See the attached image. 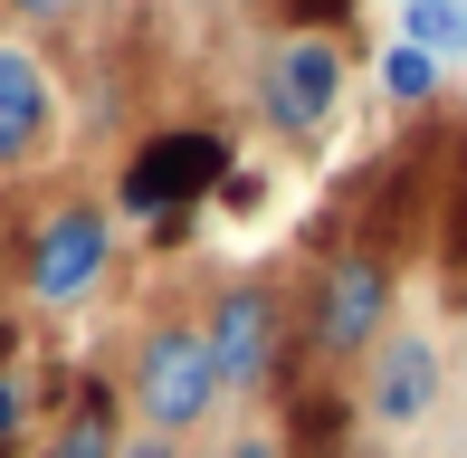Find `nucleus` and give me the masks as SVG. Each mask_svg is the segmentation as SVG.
I'll list each match as a JSON object with an SVG mask.
<instances>
[{
	"instance_id": "15",
	"label": "nucleus",
	"mask_w": 467,
	"mask_h": 458,
	"mask_svg": "<svg viewBox=\"0 0 467 458\" xmlns=\"http://www.w3.org/2000/svg\"><path fill=\"white\" fill-rule=\"evenodd\" d=\"M0 10H10V19H29V29H48V19H67L77 0H0Z\"/></svg>"
},
{
	"instance_id": "4",
	"label": "nucleus",
	"mask_w": 467,
	"mask_h": 458,
	"mask_svg": "<svg viewBox=\"0 0 467 458\" xmlns=\"http://www.w3.org/2000/svg\"><path fill=\"white\" fill-rule=\"evenodd\" d=\"M105 267H115V211L105 201H57L29 229V306H48V316H77L105 286Z\"/></svg>"
},
{
	"instance_id": "7",
	"label": "nucleus",
	"mask_w": 467,
	"mask_h": 458,
	"mask_svg": "<svg viewBox=\"0 0 467 458\" xmlns=\"http://www.w3.org/2000/svg\"><path fill=\"white\" fill-rule=\"evenodd\" d=\"M439 411V344L430 335H381L363 353V421L381 430H410Z\"/></svg>"
},
{
	"instance_id": "6",
	"label": "nucleus",
	"mask_w": 467,
	"mask_h": 458,
	"mask_svg": "<svg viewBox=\"0 0 467 458\" xmlns=\"http://www.w3.org/2000/svg\"><path fill=\"white\" fill-rule=\"evenodd\" d=\"M258 106L267 124H277L286 143H315L334 124V106H344V48H334V29H286L277 57H267L258 77Z\"/></svg>"
},
{
	"instance_id": "8",
	"label": "nucleus",
	"mask_w": 467,
	"mask_h": 458,
	"mask_svg": "<svg viewBox=\"0 0 467 458\" xmlns=\"http://www.w3.org/2000/svg\"><path fill=\"white\" fill-rule=\"evenodd\" d=\"M57 134V87L48 68H38L29 38H0V172H19V162H38Z\"/></svg>"
},
{
	"instance_id": "11",
	"label": "nucleus",
	"mask_w": 467,
	"mask_h": 458,
	"mask_svg": "<svg viewBox=\"0 0 467 458\" xmlns=\"http://www.w3.org/2000/svg\"><path fill=\"white\" fill-rule=\"evenodd\" d=\"M400 38H420V48H467V0H410V29Z\"/></svg>"
},
{
	"instance_id": "1",
	"label": "nucleus",
	"mask_w": 467,
	"mask_h": 458,
	"mask_svg": "<svg viewBox=\"0 0 467 458\" xmlns=\"http://www.w3.org/2000/svg\"><path fill=\"white\" fill-rule=\"evenodd\" d=\"M381 335H391V248H381V239H344L334 258H315L306 353H315V363H363Z\"/></svg>"
},
{
	"instance_id": "16",
	"label": "nucleus",
	"mask_w": 467,
	"mask_h": 458,
	"mask_svg": "<svg viewBox=\"0 0 467 458\" xmlns=\"http://www.w3.org/2000/svg\"><path fill=\"white\" fill-rule=\"evenodd\" d=\"M124 458H182V449L162 440V430H143V440H124Z\"/></svg>"
},
{
	"instance_id": "2",
	"label": "nucleus",
	"mask_w": 467,
	"mask_h": 458,
	"mask_svg": "<svg viewBox=\"0 0 467 458\" xmlns=\"http://www.w3.org/2000/svg\"><path fill=\"white\" fill-rule=\"evenodd\" d=\"M220 182H229V134L162 124V134L134 143V162H124V182H115V211L143 220V229H182L201 201H220Z\"/></svg>"
},
{
	"instance_id": "5",
	"label": "nucleus",
	"mask_w": 467,
	"mask_h": 458,
	"mask_svg": "<svg viewBox=\"0 0 467 458\" xmlns=\"http://www.w3.org/2000/svg\"><path fill=\"white\" fill-rule=\"evenodd\" d=\"M201 344H210V363H220V391L277 382V363H286V306H277V286L229 277L220 297H210V316H201Z\"/></svg>"
},
{
	"instance_id": "12",
	"label": "nucleus",
	"mask_w": 467,
	"mask_h": 458,
	"mask_svg": "<svg viewBox=\"0 0 467 458\" xmlns=\"http://www.w3.org/2000/svg\"><path fill=\"white\" fill-rule=\"evenodd\" d=\"M19 440H29V382L0 372V458H19Z\"/></svg>"
},
{
	"instance_id": "14",
	"label": "nucleus",
	"mask_w": 467,
	"mask_h": 458,
	"mask_svg": "<svg viewBox=\"0 0 467 458\" xmlns=\"http://www.w3.org/2000/svg\"><path fill=\"white\" fill-rule=\"evenodd\" d=\"M286 10H296V29H334V19H353L363 0H286Z\"/></svg>"
},
{
	"instance_id": "9",
	"label": "nucleus",
	"mask_w": 467,
	"mask_h": 458,
	"mask_svg": "<svg viewBox=\"0 0 467 458\" xmlns=\"http://www.w3.org/2000/svg\"><path fill=\"white\" fill-rule=\"evenodd\" d=\"M38 458H124V430H115V391L105 382H87L67 401V421L38 440Z\"/></svg>"
},
{
	"instance_id": "10",
	"label": "nucleus",
	"mask_w": 467,
	"mask_h": 458,
	"mask_svg": "<svg viewBox=\"0 0 467 458\" xmlns=\"http://www.w3.org/2000/svg\"><path fill=\"white\" fill-rule=\"evenodd\" d=\"M372 77H381L391 106H430V96H439V57L420 48V38H391V48L372 57Z\"/></svg>"
},
{
	"instance_id": "13",
	"label": "nucleus",
	"mask_w": 467,
	"mask_h": 458,
	"mask_svg": "<svg viewBox=\"0 0 467 458\" xmlns=\"http://www.w3.org/2000/svg\"><path fill=\"white\" fill-rule=\"evenodd\" d=\"M210 458H296V449H286V430H229Z\"/></svg>"
},
{
	"instance_id": "17",
	"label": "nucleus",
	"mask_w": 467,
	"mask_h": 458,
	"mask_svg": "<svg viewBox=\"0 0 467 458\" xmlns=\"http://www.w3.org/2000/svg\"><path fill=\"white\" fill-rule=\"evenodd\" d=\"M353 458H381V449H353Z\"/></svg>"
},
{
	"instance_id": "3",
	"label": "nucleus",
	"mask_w": 467,
	"mask_h": 458,
	"mask_svg": "<svg viewBox=\"0 0 467 458\" xmlns=\"http://www.w3.org/2000/svg\"><path fill=\"white\" fill-rule=\"evenodd\" d=\"M124 391H134L143 430H162V440L201 430L210 411H220V363H210L201 325H143V344H134V372H124Z\"/></svg>"
}]
</instances>
